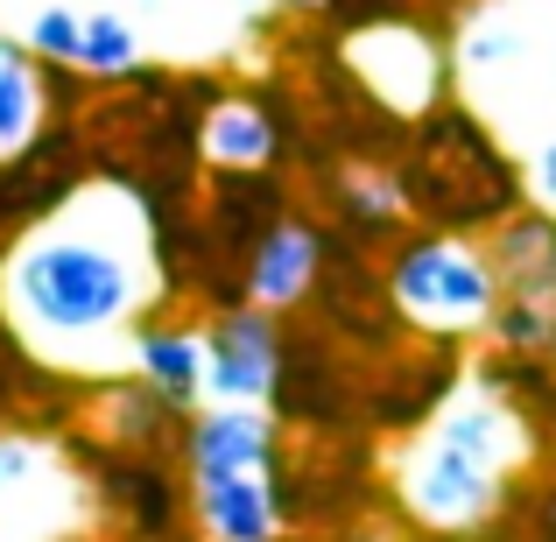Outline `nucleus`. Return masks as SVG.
Returning <instances> with one entry per match:
<instances>
[{
    "label": "nucleus",
    "instance_id": "423d86ee",
    "mask_svg": "<svg viewBox=\"0 0 556 542\" xmlns=\"http://www.w3.org/2000/svg\"><path fill=\"white\" fill-rule=\"evenodd\" d=\"M204 402L218 408H268L282 388V325L254 303H232V311L204 317Z\"/></svg>",
    "mask_w": 556,
    "mask_h": 542
},
{
    "label": "nucleus",
    "instance_id": "39448f33",
    "mask_svg": "<svg viewBox=\"0 0 556 542\" xmlns=\"http://www.w3.org/2000/svg\"><path fill=\"white\" fill-rule=\"evenodd\" d=\"M92 458V493L99 515L113 521L127 542H184L190 535V493L184 479L169 472V458H149V451H113V444H71Z\"/></svg>",
    "mask_w": 556,
    "mask_h": 542
},
{
    "label": "nucleus",
    "instance_id": "2eb2a0df",
    "mask_svg": "<svg viewBox=\"0 0 556 542\" xmlns=\"http://www.w3.org/2000/svg\"><path fill=\"white\" fill-rule=\"evenodd\" d=\"M78 36H85V8H71V0H42V8L22 14V50L36 64L71 71L78 64Z\"/></svg>",
    "mask_w": 556,
    "mask_h": 542
},
{
    "label": "nucleus",
    "instance_id": "6ab92c4d",
    "mask_svg": "<svg viewBox=\"0 0 556 542\" xmlns=\"http://www.w3.org/2000/svg\"><path fill=\"white\" fill-rule=\"evenodd\" d=\"M85 8H113V0H85Z\"/></svg>",
    "mask_w": 556,
    "mask_h": 542
},
{
    "label": "nucleus",
    "instance_id": "f03ea898",
    "mask_svg": "<svg viewBox=\"0 0 556 542\" xmlns=\"http://www.w3.org/2000/svg\"><path fill=\"white\" fill-rule=\"evenodd\" d=\"M521 458H529V416L493 380H465L402 444L394 501L430 535H472L507 507V487H515Z\"/></svg>",
    "mask_w": 556,
    "mask_h": 542
},
{
    "label": "nucleus",
    "instance_id": "20e7f679",
    "mask_svg": "<svg viewBox=\"0 0 556 542\" xmlns=\"http://www.w3.org/2000/svg\"><path fill=\"white\" fill-rule=\"evenodd\" d=\"M493 268V325L486 339L507 360H529L556 345V212H521L493 232L486 247Z\"/></svg>",
    "mask_w": 556,
    "mask_h": 542
},
{
    "label": "nucleus",
    "instance_id": "4468645a",
    "mask_svg": "<svg viewBox=\"0 0 556 542\" xmlns=\"http://www.w3.org/2000/svg\"><path fill=\"white\" fill-rule=\"evenodd\" d=\"M141 56H149V36L135 28V14L121 8H85V36H78V64L85 78H135Z\"/></svg>",
    "mask_w": 556,
    "mask_h": 542
},
{
    "label": "nucleus",
    "instance_id": "0eeeda50",
    "mask_svg": "<svg viewBox=\"0 0 556 542\" xmlns=\"http://www.w3.org/2000/svg\"><path fill=\"white\" fill-rule=\"evenodd\" d=\"M282 465V458H275ZM275 465L261 472H190V535L198 542H282V493H275Z\"/></svg>",
    "mask_w": 556,
    "mask_h": 542
},
{
    "label": "nucleus",
    "instance_id": "dca6fc26",
    "mask_svg": "<svg viewBox=\"0 0 556 542\" xmlns=\"http://www.w3.org/2000/svg\"><path fill=\"white\" fill-rule=\"evenodd\" d=\"M529 190H535V204H543V212H556V135H543L529 149Z\"/></svg>",
    "mask_w": 556,
    "mask_h": 542
},
{
    "label": "nucleus",
    "instance_id": "f257e3e1",
    "mask_svg": "<svg viewBox=\"0 0 556 542\" xmlns=\"http://www.w3.org/2000/svg\"><path fill=\"white\" fill-rule=\"evenodd\" d=\"M155 232L127 190H85L22 232L0 261L14 339L56 374H127V339L155 297Z\"/></svg>",
    "mask_w": 556,
    "mask_h": 542
},
{
    "label": "nucleus",
    "instance_id": "9b49d317",
    "mask_svg": "<svg viewBox=\"0 0 556 542\" xmlns=\"http://www.w3.org/2000/svg\"><path fill=\"white\" fill-rule=\"evenodd\" d=\"M127 374H135L141 388H155L163 402L198 408L204 402V331L149 311L135 325V339H127Z\"/></svg>",
    "mask_w": 556,
    "mask_h": 542
},
{
    "label": "nucleus",
    "instance_id": "1a4fd4ad",
    "mask_svg": "<svg viewBox=\"0 0 556 542\" xmlns=\"http://www.w3.org/2000/svg\"><path fill=\"white\" fill-rule=\"evenodd\" d=\"M317 275H325V240H317V226H303V218H275L261 240H247L240 297L254 303V311L282 317V311H296V303L317 289Z\"/></svg>",
    "mask_w": 556,
    "mask_h": 542
},
{
    "label": "nucleus",
    "instance_id": "ddd939ff",
    "mask_svg": "<svg viewBox=\"0 0 556 542\" xmlns=\"http://www.w3.org/2000/svg\"><path fill=\"white\" fill-rule=\"evenodd\" d=\"M50 99H42V71L14 36H0V163H14L22 149H36Z\"/></svg>",
    "mask_w": 556,
    "mask_h": 542
},
{
    "label": "nucleus",
    "instance_id": "7ed1b4c3",
    "mask_svg": "<svg viewBox=\"0 0 556 542\" xmlns=\"http://www.w3.org/2000/svg\"><path fill=\"white\" fill-rule=\"evenodd\" d=\"M388 303L402 325L430 339H479L493 325V268L486 247L458 232H416L388 254Z\"/></svg>",
    "mask_w": 556,
    "mask_h": 542
},
{
    "label": "nucleus",
    "instance_id": "a211bd4d",
    "mask_svg": "<svg viewBox=\"0 0 556 542\" xmlns=\"http://www.w3.org/2000/svg\"><path fill=\"white\" fill-rule=\"evenodd\" d=\"M226 8H240V14H261V8H268V0H226Z\"/></svg>",
    "mask_w": 556,
    "mask_h": 542
},
{
    "label": "nucleus",
    "instance_id": "412c9836",
    "mask_svg": "<svg viewBox=\"0 0 556 542\" xmlns=\"http://www.w3.org/2000/svg\"><path fill=\"white\" fill-rule=\"evenodd\" d=\"M282 542H289V535H282Z\"/></svg>",
    "mask_w": 556,
    "mask_h": 542
},
{
    "label": "nucleus",
    "instance_id": "aec40b11",
    "mask_svg": "<svg viewBox=\"0 0 556 542\" xmlns=\"http://www.w3.org/2000/svg\"><path fill=\"white\" fill-rule=\"evenodd\" d=\"M0 542H14V535H8V529H0Z\"/></svg>",
    "mask_w": 556,
    "mask_h": 542
},
{
    "label": "nucleus",
    "instance_id": "f8f14e48",
    "mask_svg": "<svg viewBox=\"0 0 556 542\" xmlns=\"http://www.w3.org/2000/svg\"><path fill=\"white\" fill-rule=\"evenodd\" d=\"M275 149H282V135H275V121H268L261 99H247V92L212 99V113H204V127H198V155L212 169H226V177H254V169L275 163Z\"/></svg>",
    "mask_w": 556,
    "mask_h": 542
},
{
    "label": "nucleus",
    "instance_id": "9d476101",
    "mask_svg": "<svg viewBox=\"0 0 556 542\" xmlns=\"http://www.w3.org/2000/svg\"><path fill=\"white\" fill-rule=\"evenodd\" d=\"M184 479L190 472H261L282 458V423L268 408H218L198 402L184 423Z\"/></svg>",
    "mask_w": 556,
    "mask_h": 542
},
{
    "label": "nucleus",
    "instance_id": "f3484780",
    "mask_svg": "<svg viewBox=\"0 0 556 542\" xmlns=\"http://www.w3.org/2000/svg\"><path fill=\"white\" fill-rule=\"evenodd\" d=\"M345 542H402V535H388V529H353Z\"/></svg>",
    "mask_w": 556,
    "mask_h": 542
},
{
    "label": "nucleus",
    "instance_id": "6e6552de",
    "mask_svg": "<svg viewBox=\"0 0 556 542\" xmlns=\"http://www.w3.org/2000/svg\"><path fill=\"white\" fill-rule=\"evenodd\" d=\"M78 479H64L56 465V444L36 430H8L0 423V529L14 542H64V521H50L42 507L50 501H71Z\"/></svg>",
    "mask_w": 556,
    "mask_h": 542
}]
</instances>
